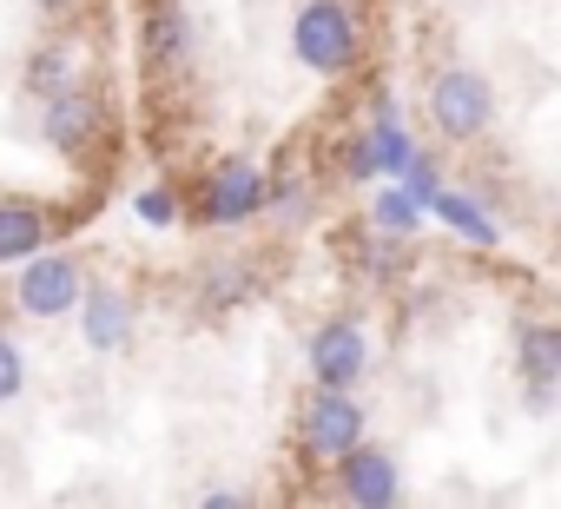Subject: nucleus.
<instances>
[{
	"label": "nucleus",
	"mask_w": 561,
	"mask_h": 509,
	"mask_svg": "<svg viewBox=\"0 0 561 509\" xmlns=\"http://www.w3.org/2000/svg\"><path fill=\"white\" fill-rule=\"evenodd\" d=\"M291 54L311 73H344L357 60V21L344 0H305L298 21H291Z\"/></svg>",
	"instance_id": "obj_1"
},
{
	"label": "nucleus",
	"mask_w": 561,
	"mask_h": 509,
	"mask_svg": "<svg viewBox=\"0 0 561 509\" xmlns=\"http://www.w3.org/2000/svg\"><path fill=\"white\" fill-rule=\"evenodd\" d=\"M430 120H436L443 139H476V133L495 120V93H489V80H482L476 67H449V73H436V87H430Z\"/></svg>",
	"instance_id": "obj_2"
},
{
	"label": "nucleus",
	"mask_w": 561,
	"mask_h": 509,
	"mask_svg": "<svg viewBox=\"0 0 561 509\" xmlns=\"http://www.w3.org/2000/svg\"><path fill=\"white\" fill-rule=\"evenodd\" d=\"M80 292H87V279H80L73 259H60V251L41 245L34 259H21V285H14V298H21L27 318H67V312H80Z\"/></svg>",
	"instance_id": "obj_3"
},
{
	"label": "nucleus",
	"mask_w": 561,
	"mask_h": 509,
	"mask_svg": "<svg viewBox=\"0 0 561 509\" xmlns=\"http://www.w3.org/2000/svg\"><path fill=\"white\" fill-rule=\"evenodd\" d=\"M298 430H305V450H311V456H331V463H337L344 450L364 443V404H357L351 391L318 384L311 404H305V417H298Z\"/></svg>",
	"instance_id": "obj_4"
},
{
	"label": "nucleus",
	"mask_w": 561,
	"mask_h": 509,
	"mask_svg": "<svg viewBox=\"0 0 561 509\" xmlns=\"http://www.w3.org/2000/svg\"><path fill=\"white\" fill-rule=\"evenodd\" d=\"M264 199H271V185L251 159H218L205 172V225H244Z\"/></svg>",
	"instance_id": "obj_5"
},
{
	"label": "nucleus",
	"mask_w": 561,
	"mask_h": 509,
	"mask_svg": "<svg viewBox=\"0 0 561 509\" xmlns=\"http://www.w3.org/2000/svg\"><path fill=\"white\" fill-rule=\"evenodd\" d=\"M364 371H370V338H364L351 318H331V325H318V338H311V384L351 391Z\"/></svg>",
	"instance_id": "obj_6"
},
{
	"label": "nucleus",
	"mask_w": 561,
	"mask_h": 509,
	"mask_svg": "<svg viewBox=\"0 0 561 509\" xmlns=\"http://www.w3.org/2000/svg\"><path fill=\"white\" fill-rule=\"evenodd\" d=\"M93 126H100V100H93L87 87H54V93H41V133H47L54 152L73 159V152L93 139Z\"/></svg>",
	"instance_id": "obj_7"
},
{
	"label": "nucleus",
	"mask_w": 561,
	"mask_h": 509,
	"mask_svg": "<svg viewBox=\"0 0 561 509\" xmlns=\"http://www.w3.org/2000/svg\"><path fill=\"white\" fill-rule=\"evenodd\" d=\"M337 496L344 502H364V509H390L397 496H403V476H397V463L383 456V450H344L337 456Z\"/></svg>",
	"instance_id": "obj_8"
},
{
	"label": "nucleus",
	"mask_w": 561,
	"mask_h": 509,
	"mask_svg": "<svg viewBox=\"0 0 561 509\" xmlns=\"http://www.w3.org/2000/svg\"><path fill=\"white\" fill-rule=\"evenodd\" d=\"M80 331L93 351H119L133 338V305L113 292V285H87L80 292Z\"/></svg>",
	"instance_id": "obj_9"
},
{
	"label": "nucleus",
	"mask_w": 561,
	"mask_h": 509,
	"mask_svg": "<svg viewBox=\"0 0 561 509\" xmlns=\"http://www.w3.org/2000/svg\"><path fill=\"white\" fill-rule=\"evenodd\" d=\"M146 60H152L159 73L192 67V21H185L179 0H159V8L146 14Z\"/></svg>",
	"instance_id": "obj_10"
},
{
	"label": "nucleus",
	"mask_w": 561,
	"mask_h": 509,
	"mask_svg": "<svg viewBox=\"0 0 561 509\" xmlns=\"http://www.w3.org/2000/svg\"><path fill=\"white\" fill-rule=\"evenodd\" d=\"M47 245V218L21 199H0V265H21Z\"/></svg>",
	"instance_id": "obj_11"
},
{
	"label": "nucleus",
	"mask_w": 561,
	"mask_h": 509,
	"mask_svg": "<svg viewBox=\"0 0 561 509\" xmlns=\"http://www.w3.org/2000/svg\"><path fill=\"white\" fill-rule=\"evenodd\" d=\"M364 152H370L377 179H403V166L416 159V146H410V133L397 126L390 106H377V120H370V133H364Z\"/></svg>",
	"instance_id": "obj_12"
},
{
	"label": "nucleus",
	"mask_w": 561,
	"mask_h": 509,
	"mask_svg": "<svg viewBox=\"0 0 561 509\" xmlns=\"http://www.w3.org/2000/svg\"><path fill=\"white\" fill-rule=\"evenodd\" d=\"M430 212H436V218H443L449 231H462L469 245H482V251H489V245L502 238V231H495V218L482 212V199H476V192H449V185H443V192L430 199Z\"/></svg>",
	"instance_id": "obj_13"
},
{
	"label": "nucleus",
	"mask_w": 561,
	"mask_h": 509,
	"mask_svg": "<svg viewBox=\"0 0 561 509\" xmlns=\"http://www.w3.org/2000/svg\"><path fill=\"white\" fill-rule=\"evenodd\" d=\"M515 358L528 384H561V325H522Z\"/></svg>",
	"instance_id": "obj_14"
},
{
	"label": "nucleus",
	"mask_w": 561,
	"mask_h": 509,
	"mask_svg": "<svg viewBox=\"0 0 561 509\" xmlns=\"http://www.w3.org/2000/svg\"><path fill=\"white\" fill-rule=\"evenodd\" d=\"M370 225L390 231V238H410V231L423 225V205H416L403 185H377V192H370Z\"/></svg>",
	"instance_id": "obj_15"
},
{
	"label": "nucleus",
	"mask_w": 561,
	"mask_h": 509,
	"mask_svg": "<svg viewBox=\"0 0 561 509\" xmlns=\"http://www.w3.org/2000/svg\"><path fill=\"white\" fill-rule=\"evenodd\" d=\"M67 73H73V54H67V47H34V60H27V87H34V93L67 87Z\"/></svg>",
	"instance_id": "obj_16"
},
{
	"label": "nucleus",
	"mask_w": 561,
	"mask_h": 509,
	"mask_svg": "<svg viewBox=\"0 0 561 509\" xmlns=\"http://www.w3.org/2000/svg\"><path fill=\"white\" fill-rule=\"evenodd\" d=\"M403 192H410V199L430 212V199L443 192V172H436V159H430V152H416V159L403 166Z\"/></svg>",
	"instance_id": "obj_17"
},
{
	"label": "nucleus",
	"mask_w": 561,
	"mask_h": 509,
	"mask_svg": "<svg viewBox=\"0 0 561 509\" xmlns=\"http://www.w3.org/2000/svg\"><path fill=\"white\" fill-rule=\"evenodd\" d=\"M133 212H139L146 225H179V192H172V185H146V192L133 199Z\"/></svg>",
	"instance_id": "obj_18"
},
{
	"label": "nucleus",
	"mask_w": 561,
	"mask_h": 509,
	"mask_svg": "<svg viewBox=\"0 0 561 509\" xmlns=\"http://www.w3.org/2000/svg\"><path fill=\"white\" fill-rule=\"evenodd\" d=\"M21 384H27V364H21V344L0 331V404L8 397H21Z\"/></svg>",
	"instance_id": "obj_19"
},
{
	"label": "nucleus",
	"mask_w": 561,
	"mask_h": 509,
	"mask_svg": "<svg viewBox=\"0 0 561 509\" xmlns=\"http://www.w3.org/2000/svg\"><path fill=\"white\" fill-rule=\"evenodd\" d=\"M244 292H251L244 272H218V279H205V305H211V312H218V305H238Z\"/></svg>",
	"instance_id": "obj_20"
},
{
	"label": "nucleus",
	"mask_w": 561,
	"mask_h": 509,
	"mask_svg": "<svg viewBox=\"0 0 561 509\" xmlns=\"http://www.w3.org/2000/svg\"><path fill=\"white\" fill-rule=\"evenodd\" d=\"M198 502H205V509H231V502H244V496H238V489H205Z\"/></svg>",
	"instance_id": "obj_21"
},
{
	"label": "nucleus",
	"mask_w": 561,
	"mask_h": 509,
	"mask_svg": "<svg viewBox=\"0 0 561 509\" xmlns=\"http://www.w3.org/2000/svg\"><path fill=\"white\" fill-rule=\"evenodd\" d=\"M34 8H47V14H60V8H73V0H34Z\"/></svg>",
	"instance_id": "obj_22"
},
{
	"label": "nucleus",
	"mask_w": 561,
	"mask_h": 509,
	"mask_svg": "<svg viewBox=\"0 0 561 509\" xmlns=\"http://www.w3.org/2000/svg\"><path fill=\"white\" fill-rule=\"evenodd\" d=\"M554 259H561V251H554Z\"/></svg>",
	"instance_id": "obj_23"
}]
</instances>
